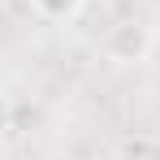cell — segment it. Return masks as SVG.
Masks as SVG:
<instances>
[{"instance_id": "1", "label": "cell", "mask_w": 160, "mask_h": 160, "mask_svg": "<svg viewBox=\"0 0 160 160\" xmlns=\"http://www.w3.org/2000/svg\"><path fill=\"white\" fill-rule=\"evenodd\" d=\"M152 39H156L152 22L126 18V22H117L104 35V56L117 61V65H138V61H147V52H152Z\"/></svg>"}, {"instance_id": "2", "label": "cell", "mask_w": 160, "mask_h": 160, "mask_svg": "<svg viewBox=\"0 0 160 160\" xmlns=\"http://www.w3.org/2000/svg\"><path fill=\"white\" fill-rule=\"evenodd\" d=\"M30 9H35L43 22H69L82 9V0H30Z\"/></svg>"}, {"instance_id": "3", "label": "cell", "mask_w": 160, "mask_h": 160, "mask_svg": "<svg viewBox=\"0 0 160 160\" xmlns=\"http://www.w3.org/2000/svg\"><path fill=\"white\" fill-rule=\"evenodd\" d=\"M9 126H13V100H9V95L0 91V134L9 130Z\"/></svg>"}, {"instance_id": "4", "label": "cell", "mask_w": 160, "mask_h": 160, "mask_svg": "<svg viewBox=\"0 0 160 160\" xmlns=\"http://www.w3.org/2000/svg\"><path fill=\"white\" fill-rule=\"evenodd\" d=\"M152 30H156V35H160V9H156V18H152Z\"/></svg>"}]
</instances>
